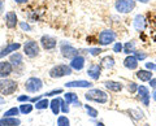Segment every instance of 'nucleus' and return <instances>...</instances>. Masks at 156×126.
Listing matches in <instances>:
<instances>
[{"label":"nucleus","instance_id":"nucleus-1","mask_svg":"<svg viewBox=\"0 0 156 126\" xmlns=\"http://www.w3.org/2000/svg\"><path fill=\"white\" fill-rule=\"evenodd\" d=\"M85 98L90 101H96L99 104H105L108 101V95L103 90H99V89H92L90 91H87L85 94Z\"/></svg>","mask_w":156,"mask_h":126},{"label":"nucleus","instance_id":"nucleus-2","mask_svg":"<svg viewBox=\"0 0 156 126\" xmlns=\"http://www.w3.org/2000/svg\"><path fill=\"white\" fill-rule=\"evenodd\" d=\"M69 74H72V68L64 64L53 66L50 70V77H52V78H61V77H65Z\"/></svg>","mask_w":156,"mask_h":126},{"label":"nucleus","instance_id":"nucleus-3","mask_svg":"<svg viewBox=\"0 0 156 126\" xmlns=\"http://www.w3.org/2000/svg\"><path fill=\"white\" fill-rule=\"evenodd\" d=\"M17 90V83L14 81L2 78L0 79V93L3 95H11Z\"/></svg>","mask_w":156,"mask_h":126},{"label":"nucleus","instance_id":"nucleus-4","mask_svg":"<svg viewBox=\"0 0 156 126\" xmlns=\"http://www.w3.org/2000/svg\"><path fill=\"white\" fill-rule=\"evenodd\" d=\"M116 11L120 13H129L135 8V2L134 0H117L116 4Z\"/></svg>","mask_w":156,"mask_h":126},{"label":"nucleus","instance_id":"nucleus-5","mask_svg":"<svg viewBox=\"0 0 156 126\" xmlns=\"http://www.w3.org/2000/svg\"><path fill=\"white\" fill-rule=\"evenodd\" d=\"M116 39V34L112 30H103L99 34V38H98V42L101 46H108L111 43H113Z\"/></svg>","mask_w":156,"mask_h":126},{"label":"nucleus","instance_id":"nucleus-6","mask_svg":"<svg viewBox=\"0 0 156 126\" xmlns=\"http://www.w3.org/2000/svg\"><path fill=\"white\" fill-rule=\"evenodd\" d=\"M43 87V82L39 79V78H35V77H33V78H29L25 83V89L27 93H37Z\"/></svg>","mask_w":156,"mask_h":126},{"label":"nucleus","instance_id":"nucleus-7","mask_svg":"<svg viewBox=\"0 0 156 126\" xmlns=\"http://www.w3.org/2000/svg\"><path fill=\"white\" fill-rule=\"evenodd\" d=\"M23 51H25V55L29 57H35L39 52V47L38 43L34 40H29L23 44Z\"/></svg>","mask_w":156,"mask_h":126},{"label":"nucleus","instance_id":"nucleus-8","mask_svg":"<svg viewBox=\"0 0 156 126\" xmlns=\"http://www.w3.org/2000/svg\"><path fill=\"white\" fill-rule=\"evenodd\" d=\"M136 93H138V98L143 103V105L148 107L150 105V90H148V87H146V86H138V90H136Z\"/></svg>","mask_w":156,"mask_h":126},{"label":"nucleus","instance_id":"nucleus-9","mask_svg":"<svg viewBox=\"0 0 156 126\" xmlns=\"http://www.w3.org/2000/svg\"><path fill=\"white\" fill-rule=\"evenodd\" d=\"M61 52L65 57H68V59H73V57L78 56V51L76 50V48L69 46V44H65V43L61 44Z\"/></svg>","mask_w":156,"mask_h":126},{"label":"nucleus","instance_id":"nucleus-10","mask_svg":"<svg viewBox=\"0 0 156 126\" xmlns=\"http://www.w3.org/2000/svg\"><path fill=\"white\" fill-rule=\"evenodd\" d=\"M12 70H13V66H12L11 62H8V61L0 62V78H5V77H8L12 73Z\"/></svg>","mask_w":156,"mask_h":126},{"label":"nucleus","instance_id":"nucleus-11","mask_svg":"<svg viewBox=\"0 0 156 126\" xmlns=\"http://www.w3.org/2000/svg\"><path fill=\"white\" fill-rule=\"evenodd\" d=\"M138 59L134 56V55H128V57L124 60V65H125V68H128V69H130V70H134V69H136L138 68Z\"/></svg>","mask_w":156,"mask_h":126},{"label":"nucleus","instance_id":"nucleus-12","mask_svg":"<svg viewBox=\"0 0 156 126\" xmlns=\"http://www.w3.org/2000/svg\"><path fill=\"white\" fill-rule=\"evenodd\" d=\"M85 66V57L82 56H76L72 59V62H70V68L74 70H82Z\"/></svg>","mask_w":156,"mask_h":126},{"label":"nucleus","instance_id":"nucleus-13","mask_svg":"<svg viewBox=\"0 0 156 126\" xmlns=\"http://www.w3.org/2000/svg\"><path fill=\"white\" fill-rule=\"evenodd\" d=\"M100 73H101V66L96 65V64L91 65L89 69H87V75H89L90 78H92V79H99Z\"/></svg>","mask_w":156,"mask_h":126},{"label":"nucleus","instance_id":"nucleus-14","mask_svg":"<svg viewBox=\"0 0 156 126\" xmlns=\"http://www.w3.org/2000/svg\"><path fill=\"white\" fill-rule=\"evenodd\" d=\"M41 43H42V46L44 50H52V48H55L56 47V40L53 39V38L51 37H42V39H41Z\"/></svg>","mask_w":156,"mask_h":126},{"label":"nucleus","instance_id":"nucleus-15","mask_svg":"<svg viewBox=\"0 0 156 126\" xmlns=\"http://www.w3.org/2000/svg\"><path fill=\"white\" fill-rule=\"evenodd\" d=\"M104 86L108 89L109 91H113V93H119V91L122 90V83H120V82H115V81H107Z\"/></svg>","mask_w":156,"mask_h":126},{"label":"nucleus","instance_id":"nucleus-16","mask_svg":"<svg viewBox=\"0 0 156 126\" xmlns=\"http://www.w3.org/2000/svg\"><path fill=\"white\" fill-rule=\"evenodd\" d=\"M21 47V44L20 43H12V44H9V46H7L4 50L0 52V59H3L4 56H7V55H9L11 52H16L18 48Z\"/></svg>","mask_w":156,"mask_h":126},{"label":"nucleus","instance_id":"nucleus-17","mask_svg":"<svg viewBox=\"0 0 156 126\" xmlns=\"http://www.w3.org/2000/svg\"><path fill=\"white\" fill-rule=\"evenodd\" d=\"M21 121L14 117H4L0 120V126H18Z\"/></svg>","mask_w":156,"mask_h":126},{"label":"nucleus","instance_id":"nucleus-18","mask_svg":"<svg viewBox=\"0 0 156 126\" xmlns=\"http://www.w3.org/2000/svg\"><path fill=\"white\" fill-rule=\"evenodd\" d=\"M65 86L66 87H83V89H87V87H91L92 83L89 81H72V82H66Z\"/></svg>","mask_w":156,"mask_h":126},{"label":"nucleus","instance_id":"nucleus-19","mask_svg":"<svg viewBox=\"0 0 156 126\" xmlns=\"http://www.w3.org/2000/svg\"><path fill=\"white\" fill-rule=\"evenodd\" d=\"M135 75H136V78L140 79L142 82H148L152 79V73L150 70H138L135 73Z\"/></svg>","mask_w":156,"mask_h":126},{"label":"nucleus","instance_id":"nucleus-20","mask_svg":"<svg viewBox=\"0 0 156 126\" xmlns=\"http://www.w3.org/2000/svg\"><path fill=\"white\" fill-rule=\"evenodd\" d=\"M5 18H7V26H8L9 29L16 27V25H17V16H16V13L8 12V13L5 14Z\"/></svg>","mask_w":156,"mask_h":126},{"label":"nucleus","instance_id":"nucleus-21","mask_svg":"<svg viewBox=\"0 0 156 126\" xmlns=\"http://www.w3.org/2000/svg\"><path fill=\"white\" fill-rule=\"evenodd\" d=\"M134 26H135V29L138 31L143 30V29L146 27V18H144V16H142V14H138V16L134 18Z\"/></svg>","mask_w":156,"mask_h":126},{"label":"nucleus","instance_id":"nucleus-22","mask_svg":"<svg viewBox=\"0 0 156 126\" xmlns=\"http://www.w3.org/2000/svg\"><path fill=\"white\" fill-rule=\"evenodd\" d=\"M65 101L68 104H76V105H81L80 100H78V96L74 93H66L65 94Z\"/></svg>","mask_w":156,"mask_h":126},{"label":"nucleus","instance_id":"nucleus-23","mask_svg":"<svg viewBox=\"0 0 156 126\" xmlns=\"http://www.w3.org/2000/svg\"><path fill=\"white\" fill-rule=\"evenodd\" d=\"M50 105H51V109H52V112H53V114H58V112H60V109H61V103H60V98H56V99H53L51 103H50Z\"/></svg>","mask_w":156,"mask_h":126},{"label":"nucleus","instance_id":"nucleus-24","mask_svg":"<svg viewBox=\"0 0 156 126\" xmlns=\"http://www.w3.org/2000/svg\"><path fill=\"white\" fill-rule=\"evenodd\" d=\"M101 66L107 68V69H111V68H113V66H115V60H113V57H112V56L104 57V59L101 60Z\"/></svg>","mask_w":156,"mask_h":126},{"label":"nucleus","instance_id":"nucleus-25","mask_svg":"<svg viewBox=\"0 0 156 126\" xmlns=\"http://www.w3.org/2000/svg\"><path fill=\"white\" fill-rule=\"evenodd\" d=\"M135 51V42L131 40V42H128L124 46V53L126 55H130V53H134Z\"/></svg>","mask_w":156,"mask_h":126},{"label":"nucleus","instance_id":"nucleus-26","mask_svg":"<svg viewBox=\"0 0 156 126\" xmlns=\"http://www.w3.org/2000/svg\"><path fill=\"white\" fill-rule=\"evenodd\" d=\"M48 105H50V101H48V99H41V100L37 101L35 108L37 109H47Z\"/></svg>","mask_w":156,"mask_h":126},{"label":"nucleus","instance_id":"nucleus-27","mask_svg":"<svg viewBox=\"0 0 156 126\" xmlns=\"http://www.w3.org/2000/svg\"><path fill=\"white\" fill-rule=\"evenodd\" d=\"M22 62V56L20 53H14V55L11 56V64L13 65H20Z\"/></svg>","mask_w":156,"mask_h":126},{"label":"nucleus","instance_id":"nucleus-28","mask_svg":"<svg viewBox=\"0 0 156 126\" xmlns=\"http://www.w3.org/2000/svg\"><path fill=\"white\" fill-rule=\"evenodd\" d=\"M57 126H70V121L65 116H60L57 118Z\"/></svg>","mask_w":156,"mask_h":126},{"label":"nucleus","instance_id":"nucleus-29","mask_svg":"<svg viewBox=\"0 0 156 126\" xmlns=\"http://www.w3.org/2000/svg\"><path fill=\"white\" fill-rule=\"evenodd\" d=\"M20 113V108H16V107H13L9 110H7L5 113H4V117H14V116H17Z\"/></svg>","mask_w":156,"mask_h":126},{"label":"nucleus","instance_id":"nucleus-30","mask_svg":"<svg viewBox=\"0 0 156 126\" xmlns=\"http://www.w3.org/2000/svg\"><path fill=\"white\" fill-rule=\"evenodd\" d=\"M33 110V105L31 104H22L20 107V112L23 113V114H29Z\"/></svg>","mask_w":156,"mask_h":126},{"label":"nucleus","instance_id":"nucleus-31","mask_svg":"<svg viewBox=\"0 0 156 126\" xmlns=\"http://www.w3.org/2000/svg\"><path fill=\"white\" fill-rule=\"evenodd\" d=\"M134 56L138 59V61H143L147 57V53H144L143 51H134Z\"/></svg>","mask_w":156,"mask_h":126},{"label":"nucleus","instance_id":"nucleus-32","mask_svg":"<svg viewBox=\"0 0 156 126\" xmlns=\"http://www.w3.org/2000/svg\"><path fill=\"white\" fill-rule=\"evenodd\" d=\"M86 110H87V113H89L90 117H92V118H95L98 116V110L95 108H92V107H90V105H86Z\"/></svg>","mask_w":156,"mask_h":126},{"label":"nucleus","instance_id":"nucleus-33","mask_svg":"<svg viewBox=\"0 0 156 126\" xmlns=\"http://www.w3.org/2000/svg\"><path fill=\"white\" fill-rule=\"evenodd\" d=\"M128 90L130 94H134V93H136V90H138V85L134 83V82H130L128 85Z\"/></svg>","mask_w":156,"mask_h":126},{"label":"nucleus","instance_id":"nucleus-34","mask_svg":"<svg viewBox=\"0 0 156 126\" xmlns=\"http://www.w3.org/2000/svg\"><path fill=\"white\" fill-rule=\"evenodd\" d=\"M122 51H124V46H122V43L117 42L116 44L113 46V52H116V53H120V52H122Z\"/></svg>","mask_w":156,"mask_h":126},{"label":"nucleus","instance_id":"nucleus-35","mask_svg":"<svg viewBox=\"0 0 156 126\" xmlns=\"http://www.w3.org/2000/svg\"><path fill=\"white\" fill-rule=\"evenodd\" d=\"M60 103H61V110H62V113H68V112H69V107H68L66 101L60 99Z\"/></svg>","mask_w":156,"mask_h":126},{"label":"nucleus","instance_id":"nucleus-36","mask_svg":"<svg viewBox=\"0 0 156 126\" xmlns=\"http://www.w3.org/2000/svg\"><path fill=\"white\" fill-rule=\"evenodd\" d=\"M89 52L91 53L92 56H96V55H99V53L101 52V50H100V48H91V50H90Z\"/></svg>","mask_w":156,"mask_h":126},{"label":"nucleus","instance_id":"nucleus-37","mask_svg":"<svg viewBox=\"0 0 156 126\" xmlns=\"http://www.w3.org/2000/svg\"><path fill=\"white\" fill-rule=\"evenodd\" d=\"M146 68L150 70H155L156 72V64H154V62H146Z\"/></svg>","mask_w":156,"mask_h":126},{"label":"nucleus","instance_id":"nucleus-38","mask_svg":"<svg viewBox=\"0 0 156 126\" xmlns=\"http://www.w3.org/2000/svg\"><path fill=\"white\" fill-rule=\"evenodd\" d=\"M62 93V90L61 89H58V90H55V91H51V93H48L46 94V96H53V95H56V94H61Z\"/></svg>","mask_w":156,"mask_h":126},{"label":"nucleus","instance_id":"nucleus-39","mask_svg":"<svg viewBox=\"0 0 156 126\" xmlns=\"http://www.w3.org/2000/svg\"><path fill=\"white\" fill-rule=\"evenodd\" d=\"M17 100L18 101H29V100H30V98H29L27 95H22V96H18Z\"/></svg>","mask_w":156,"mask_h":126},{"label":"nucleus","instance_id":"nucleus-40","mask_svg":"<svg viewBox=\"0 0 156 126\" xmlns=\"http://www.w3.org/2000/svg\"><path fill=\"white\" fill-rule=\"evenodd\" d=\"M148 82H150V86L152 87V89H155V87H156V78H152V79L148 81Z\"/></svg>","mask_w":156,"mask_h":126},{"label":"nucleus","instance_id":"nucleus-41","mask_svg":"<svg viewBox=\"0 0 156 126\" xmlns=\"http://www.w3.org/2000/svg\"><path fill=\"white\" fill-rule=\"evenodd\" d=\"M21 27L23 29V30H30V26H29L27 23H21Z\"/></svg>","mask_w":156,"mask_h":126},{"label":"nucleus","instance_id":"nucleus-42","mask_svg":"<svg viewBox=\"0 0 156 126\" xmlns=\"http://www.w3.org/2000/svg\"><path fill=\"white\" fill-rule=\"evenodd\" d=\"M152 99L156 101V87L154 89V91H152Z\"/></svg>","mask_w":156,"mask_h":126},{"label":"nucleus","instance_id":"nucleus-43","mask_svg":"<svg viewBox=\"0 0 156 126\" xmlns=\"http://www.w3.org/2000/svg\"><path fill=\"white\" fill-rule=\"evenodd\" d=\"M16 3H25V2H27V0H14Z\"/></svg>","mask_w":156,"mask_h":126},{"label":"nucleus","instance_id":"nucleus-44","mask_svg":"<svg viewBox=\"0 0 156 126\" xmlns=\"http://www.w3.org/2000/svg\"><path fill=\"white\" fill-rule=\"evenodd\" d=\"M138 2H140V3H143V4H146V3H148L150 0H138Z\"/></svg>","mask_w":156,"mask_h":126},{"label":"nucleus","instance_id":"nucleus-45","mask_svg":"<svg viewBox=\"0 0 156 126\" xmlns=\"http://www.w3.org/2000/svg\"><path fill=\"white\" fill-rule=\"evenodd\" d=\"M0 104H4V99L3 98H0Z\"/></svg>","mask_w":156,"mask_h":126},{"label":"nucleus","instance_id":"nucleus-46","mask_svg":"<svg viewBox=\"0 0 156 126\" xmlns=\"http://www.w3.org/2000/svg\"><path fill=\"white\" fill-rule=\"evenodd\" d=\"M95 126H104V125H103V124H101V122H99V124H96Z\"/></svg>","mask_w":156,"mask_h":126},{"label":"nucleus","instance_id":"nucleus-47","mask_svg":"<svg viewBox=\"0 0 156 126\" xmlns=\"http://www.w3.org/2000/svg\"><path fill=\"white\" fill-rule=\"evenodd\" d=\"M144 126H150V125H148V124H146V125H144Z\"/></svg>","mask_w":156,"mask_h":126}]
</instances>
